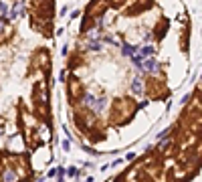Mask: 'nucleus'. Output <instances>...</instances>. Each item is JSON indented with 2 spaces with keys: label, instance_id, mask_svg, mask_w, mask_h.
Segmentation results:
<instances>
[{
  "label": "nucleus",
  "instance_id": "nucleus-11",
  "mask_svg": "<svg viewBox=\"0 0 202 182\" xmlns=\"http://www.w3.org/2000/svg\"><path fill=\"white\" fill-rule=\"evenodd\" d=\"M67 174H69V176H79V170H77V168H69Z\"/></svg>",
  "mask_w": 202,
  "mask_h": 182
},
{
  "label": "nucleus",
  "instance_id": "nucleus-4",
  "mask_svg": "<svg viewBox=\"0 0 202 182\" xmlns=\"http://www.w3.org/2000/svg\"><path fill=\"white\" fill-rule=\"evenodd\" d=\"M24 14V2H14V6H12V12H10V18L12 20H16V18H20V16Z\"/></svg>",
  "mask_w": 202,
  "mask_h": 182
},
{
  "label": "nucleus",
  "instance_id": "nucleus-13",
  "mask_svg": "<svg viewBox=\"0 0 202 182\" xmlns=\"http://www.w3.org/2000/svg\"><path fill=\"white\" fill-rule=\"evenodd\" d=\"M61 81H63V83L67 81V71H63V73H61Z\"/></svg>",
  "mask_w": 202,
  "mask_h": 182
},
{
  "label": "nucleus",
  "instance_id": "nucleus-9",
  "mask_svg": "<svg viewBox=\"0 0 202 182\" xmlns=\"http://www.w3.org/2000/svg\"><path fill=\"white\" fill-rule=\"evenodd\" d=\"M87 47H89V51H101V43L99 41H89V45H87Z\"/></svg>",
  "mask_w": 202,
  "mask_h": 182
},
{
  "label": "nucleus",
  "instance_id": "nucleus-1",
  "mask_svg": "<svg viewBox=\"0 0 202 182\" xmlns=\"http://www.w3.org/2000/svg\"><path fill=\"white\" fill-rule=\"evenodd\" d=\"M83 105L89 107V109L93 111V113H99V111L105 109L107 101L103 99V97H95V95H85L83 97Z\"/></svg>",
  "mask_w": 202,
  "mask_h": 182
},
{
  "label": "nucleus",
  "instance_id": "nucleus-6",
  "mask_svg": "<svg viewBox=\"0 0 202 182\" xmlns=\"http://www.w3.org/2000/svg\"><path fill=\"white\" fill-rule=\"evenodd\" d=\"M2 180H8V182L18 180V172H16V170H10V168H6L4 172H2Z\"/></svg>",
  "mask_w": 202,
  "mask_h": 182
},
{
  "label": "nucleus",
  "instance_id": "nucleus-3",
  "mask_svg": "<svg viewBox=\"0 0 202 182\" xmlns=\"http://www.w3.org/2000/svg\"><path fill=\"white\" fill-rule=\"evenodd\" d=\"M140 69L146 71V73H156L158 71V63H156V59L148 57V59H144V61L140 63Z\"/></svg>",
  "mask_w": 202,
  "mask_h": 182
},
{
  "label": "nucleus",
  "instance_id": "nucleus-5",
  "mask_svg": "<svg viewBox=\"0 0 202 182\" xmlns=\"http://www.w3.org/2000/svg\"><path fill=\"white\" fill-rule=\"evenodd\" d=\"M154 53H156V49H154V47H150V45H144V47L140 49L138 57H140V59H148V57H152Z\"/></svg>",
  "mask_w": 202,
  "mask_h": 182
},
{
  "label": "nucleus",
  "instance_id": "nucleus-14",
  "mask_svg": "<svg viewBox=\"0 0 202 182\" xmlns=\"http://www.w3.org/2000/svg\"><path fill=\"white\" fill-rule=\"evenodd\" d=\"M4 30V18H0V33Z\"/></svg>",
  "mask_w": 202,
  "mask_h": 182
},
{
  "label": "nucleus",
  "instance_id": "nucleus-8",
  "mask_svg": "<svg viewBox=\"0 0 202 182\" xmlns=\"http://www.w3.org/2000/svg\"><path fill=\"white\" fill-rule=\"evenodd\" d=\"M121 53H123L125 57H131V55L135 53V45H127V43H125L123 47H121Z\"/></svg>",
  "mask_w": 202,
  "mask_h": 182
},
{
  "label": "nucleus",
  "instance_id": "nucleus-2",
  "mask_svg": "<svg viewBox=\"0 0 202 182\" xmlns=\"http://www.w3.org/2000/svg\"><path fill=\"white\" fill-rule=\"evenodd\" d=\"M67 89H69V97L71 99H79L81 97V83H79V79L73 77L71 81L67 83Z\"/></svg>",
  "mask_w": 202,
  "mask_h": 182
},
{
  "label": "nucleus",
  "instance_id": "nucleus-10",
  "mask_svg": "<svg viewBox=\"0 0 202 182\" xmlns=\"http://www.w3.org/2000/svg\"><path fill=\"white\" fill-rule=\"evenodd\" d=\"M61 146H63V150H65V152H69V150H71V142H69V140H63Z\"/></svg>",
  "mask_w": 202,
  "mask_h": 182
},
{
  "label": "nucleus",
  "instance_id": "nucleus-12",
  "mask_svg": "<svg viewBox=\"0 0 202 182\" xmlns=\"http://www.w3.org/2000/svg\"><path fill=\"white\" fill-rule=\"evenodd\" d=\"M6 10H8L6 2H2V0H0V12H2V14H6Z\"/></svg>",
  "mask_w": 202,
  "mask_h": 182
},
{
  "label": "nucleus",
  "instance_id": "nucleus-7",
  "mask_svg": "<svg viewBox=\"0 0 202 182\" xmlns=\"http://www.w3.org/2000/svg\"><path fill=\"white\" fill-rule=\"evenodd\" d=\"M131 91H134L135 95H140L142 91H144V85H142V79H140V77H135L134 81H131Z\"/></svg>",
  "mask_w": 202,
  "mask_h": 182
}]
</instances>
